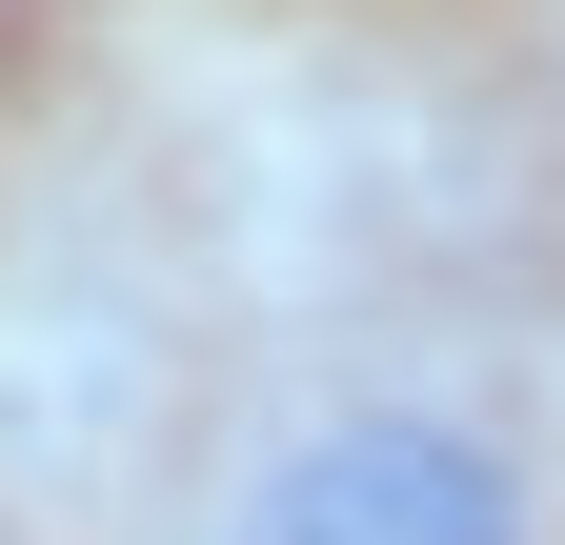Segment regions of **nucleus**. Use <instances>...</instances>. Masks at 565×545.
<instances>
[{"instance_id": "f257e3e1", "label": "nucleus", "mask_w": 565, "mask_h": 545, "mask_svg": "<svg viewBox=\"0 0 565 545\" xmlns=\"http://www.w3.org/2000/svg\"><path fill=\"white\" fill-rule=\"evenodd\" d=\"M223 545H525V464L445 404H343V425L263 445Z\"/></svg>"}]
</instances>
